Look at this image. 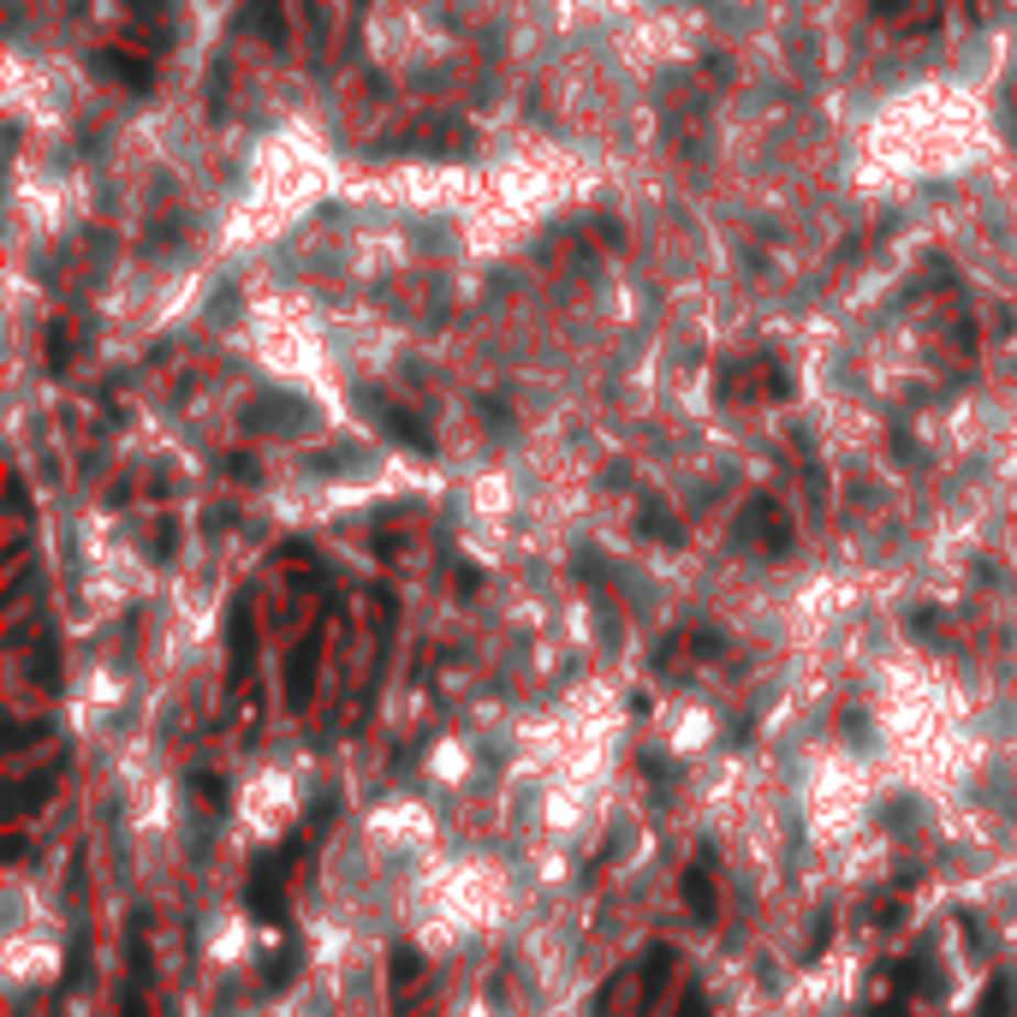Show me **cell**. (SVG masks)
Masks as SVG:
<instances>
[{
  "label": "cell",
  "instance_id": "obj_1",
  "mask_svg": "<svg viewBox=\"0 0 1017 1017\" xmlns=\"http://www.w3.org/2000/svg\"><path fill=\"white\" fill-rule=\"evenodd\" d=\"M739 542H750V548H762V554H774V559H786L791 542H798V529H791V518H786V506H779V500L756 494L744 506V518H739Z\"/></svg>",
  "mask_w": 1017,
  "mask_h": 1017
},
{
  "label": "cell",
  "instance_id": "obj_2",
  "mask_svg": "<svg viewBox=\"0 0 1017 1017\" xmlns=\"http://www.w3.org/2000/svg\"><path fill=\"white\" fill-rule=\"evenodd\" d=\"M316 667H321V625H309L286 655V709L304 714L309 709V690H316Z\"/></svg>",
  "mask_w": 1017,
  "mask_h": 1017
},
{
  "label": "cell",
  "instance_id": "obj_3",
  "mask_svg": "<svg viewBox=\"0 0 1017 1017\" xmlns=\"http://www.w3.org/2000/svg\"><path fill=\"white\" fill-rule=\"evenodd\" d=\"M250 655H256V619H250V608L239 601L232 619H227V678H232V685L250 672Z\"/></svg>",
  "mask_w": 1017,
  "mask_h": 1017
},
{
  "label": "cell",
  "instance_id": "obj_4",
  "mask_svg": "<svg viewBox=\"0 0 1017 1017\" xmlns=\"http://www.w3.org/2000/svg\"><path fill=\"white\" fill-rule=\"evenodd\" d=\"M685 905H690V917H697V922H714L720 917V893H714V881H709V851H702V863L685 868Z\"/></svg>",
  "mask_w": 1017,
  "mask_h": 1017
},
{
  "label": "cell",
  "instance_id": "obj_5",
  "mask_svg": "<svg viewBox=\"0 0 1017 1017\" xmlns=\"http://www.w3.org/2000/svg\"><path fill=\"white\" fill-rule=\"evenodd\" d=\"M672 964H678V952L667 947V940H655V947L643 952V1006H655V999H660V982L672 976Z\"/></svg>",
  "mask_w": 1017,
  "mask_h": 1017
},
{
  "label": "cell",
  "instance_id": "obj_6",
  "mask_svg": "<svg viewBox=\"0 0 1017 1017\" xmlns=\"http://www.w3.org/2000/svg\"><path fill=\"white\" fill-rule=\"evenodd\" d=\"M637 524H643V536L667 542V548H678V542H685V529H678V518H672V512H667V506H655V500H643Z\"/></svg>",
  "mask_w": 1017,
  "mask_h": 1017
},
{
  "label": "cell",
  "instance_id": "obj_7",
  "mask_svg": "<svg viewBox=\"0 0 1017 1017\" xmlns=\"http://www.w3.org/2000/svg\"><path fill=\"white\" fill-rule=\"evenodd\" d=\"M48 798H54V774L42 768V774H31V779H24V791H19V809H24V816H36V809L48 803Z\"/></svg>",
  "mask_w": 1017,
  "mask_h": 1017
},
{
  "label": "cell",
  "instance_id": "obj_8",
  "mask_svg": "<svg viewBox=\"0 0 1017 1017\" xmlns=\"http://www.w3.org/2000/svg\"><path fill=\"white\" fill-rule=\"evenodd\" d=\"M417 976H423V958L411 952V947H400V952H393V987H400V994H405V987L417 982Z\"/></svg>",
  "mask_w": 1017,
  "mask_h": 1017
},
{
  "label": "cell",
  "instance_id": "obj_9",
  "mask_svg": "<svg viewBox=\"0 0 1017 1017\" xmlns=\"http://www.w3.org/2000/svg\"><path fill=\"white\" fill-rule=\"evenodd\" d=\"M720 648H726V637H720V631H690V655H697V660H714Z\"/></svg>",
  "mask_w": 1017,
  "mask_h": 1017
},
{
  "label": "cell",
  "instance_id": "obj_10",
  "mask_svg": "<svg viewBox=\"0 0 1017 1017\" xmlns=\"http://www.w3.org/2000/svg\"><path fill=\"white\" fill-rule=\"evenodd\" d=\"M1006 1011H1011L1006 982H987V994H982V1017H1006Z\"/></svg>",
  "mask_w": 1017,
  "mask_h": 1017
},
{
  "label": "cell",
  "instance_id": "obj_11",
  "mask_svg": "<svg viewBox=\"0 0 1017 1017\" xmlns=\"http://www.w3.org/2000/svg\"><path fill=\"white\" fill-rule=\"evenodd\" d=\"M31 672H36V678H48V690H54V648H48V643H36V655H31Z\"/></svg>",
  "mask_w": 1017,
  "mask_h": 1017
},
{
  "label": "cell",
  "instance_id": "obj_12",
  "mask_svg": "<svg viewBox=\"0 0 1017 1017\" xmlns=\"http://www.w3.org/2000/svg\"><path fill=\"white\" fill-rule=\"evenodd\" d=\"M120 1017H150V999H143L138 987H125V999H120Z\"/></svg>",
  "mask_w": 1017,
  "mask_h": 1017
},
{
  "label": "cell",
  "instance_id": "obj_13",
  "mask_svg": "<svg viewBox=\"0 0 1017 1017\" xmlns=\"http://www.w3.org/2000/svg\"><path fill=\"white\" fill-rule=\"evenodd\" d=\"M910 625H917L922 637H934V631H940V613H934V608H917V613H910Z\"/></svg>",
  "mask_w": 1017,
  "mask_h": 1017
},
{
  "label": "cell",
  "instance_id": "obj_14",
  "mask_svg": "<svg viewBox=\"0 0 1017 1017\" xmlns=\"http://www.w3.org/2000/svg\"><path fill=\"white\" fill-rule=\"evenodd\" d=\"M197 798L220 809V779H215V774H197Z\"/></svg>",
  "mask_w": 1017,
  "mask_h": 1017
},
{
  "label": "cell",
  "instance_id": "obj_15",
  "mask_svg": "<svg viewBox=\"0 0 1017 1017\" xmlns=\"http://www.w3.org/2000/svg\"><path fill=\"white\" fill-rule=\"evenodd\" d=\"M845 739L851 744H868V720L863 714H845Z\"/></svg>",
  "mask_w": 1017,
  "mask_h": 1017
},
{
  "label": "cell",
  "instance_id": "obj_16",
  "mask_svg": "<svg viewBox=\"0 0 1017 1017\" xmlns=\"http://www.w3.org/2000/svg\"><path fill=\"white\" fill-rule=\"evenodd\" d=\"M477 583H482V571L464 566V571H459V595H477Z\"/></svg>",
  "mask_w": 1017,
  "mask_h": 1017
},
{
  "label": "cell",
  "instance_id": "obj_17",
  "mask_svg": "<svg viewBox=\"0 0 1017 1017\" xmlns=\"http://www.w3.org/2000/svg\"><path fill=\"white\" fill-rule=\"evenodd\" d=\"M678 1017H702V994H685V1011Z\"/></svg>",
  "mask_w": 1017,
  "mask_h": 1017
},
{
  "label": "cell",
  "instance_id": "obj_18",
  "mask_svg": "<svg viewBox=\"0 0 1017 1017\" xmlns=\"http://www.w3.org/2000/svg\"><path fill=\"white\" fill-rule=\"evenodd\" d=\"M411 1017H429V1011H411Z\"/></svg>",
  "mask_w": 1017,
  "mask_h": 1017
}]
</instances>
